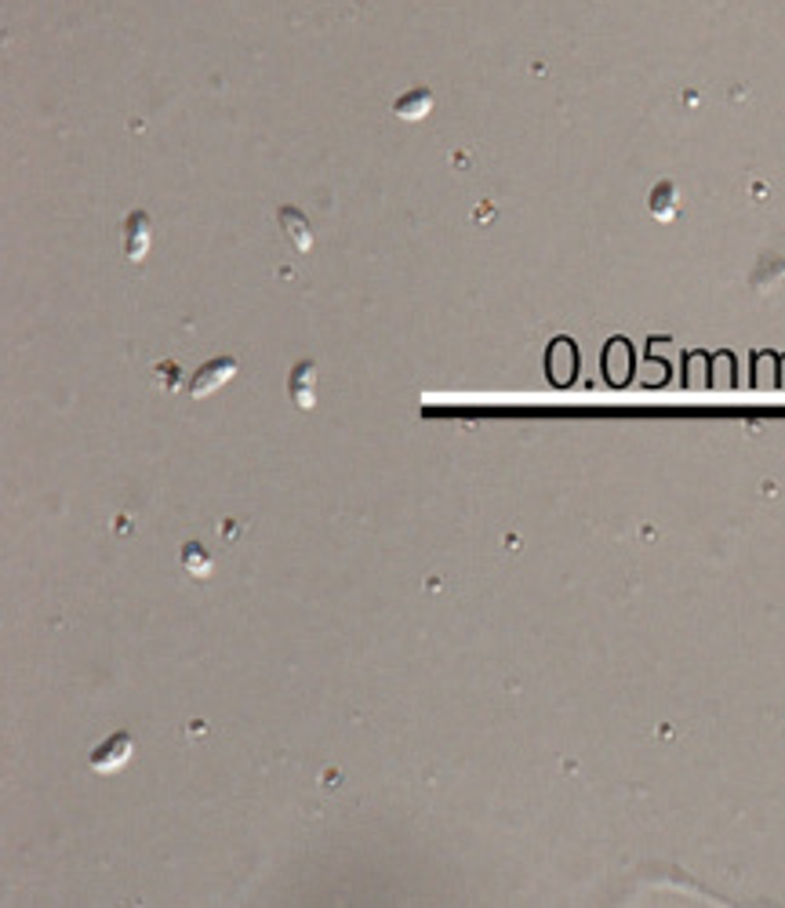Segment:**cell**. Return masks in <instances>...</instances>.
<instances>
[{
    "mask_svg": "<svg viewBox=\"0 0 785 908\" xmlns=\"http://www.w3.org/2000/svg\"><path fill=\"white\" fill-rule=\"evenodd\" d=\"M545 367H549V378H553L556 385H571L575 367H578V352H575V345H571L567 338H556V342L549 345V360H545Z\"/></svg>",
    "mask_w": 785,
    "mask_h": 908,
    "instance_id": "cell-6",
    "label": "cell"
},
{
    "mask_svg": "<svg viewBox=\"0 0 785 908\" xmlns=\"http://www.w3.org/2000/svg\"><path fill=\"white\" fill-rule=\"evenodd\" d=\"M233 374H237V360L219 356V360L204 363V367L193 374V382H189V396H193V400H204V396H211L215 389H222Z\"/></svg>",
    "mask_w": 785,
    "mask_h": 908,
    "instance_id": "cell-2",
    "label": "cell"
},
{
    "mask_svg": "<svg viewBox=\"0 0 785 908\" xmlns=\"http://www.w3.org/2000/svg\"><path fill=\"white\" fill-rule=\"evenodd\" d=\"M429 109H433V91L429 87H407L396 102H392V113L400 117V120H425L429 117Z\"/></svg>",
    "mask_w": 785,
    "mask_h": 908,
    "instance_id": "cell-7",
    "label": "cell"
},
{
    "mask_svg": "<svg viewBox=\"0 0 785 908\" xmlns=\"http://www.w3.org/2000/svg\"><path fill=\"white\" fill-rule=\"evenodd\" d=\"M131 752H135V741H131V734H109L91 756H87V767L95 770V774H113V770H120L127 760H131Z\"/></svg>",
    "mask_w": 785,
    "mask_h": 908,
    "instance_id": "cell-1",
    "label": "cell"
},
{
    "mask_svg": "<svg viewBox=\"0 0 785 908\" xmlns=\"http://www.w3.org/2000/svg\"><path fill=\"white\" fill-rule=\"evenodd\" d=\"M647 204H651V215H655L658 222H669V219L677 215V186H673V182H658V186L651 189Z\"/></svg>",
    "mask_w": 785,
    "mask_h": 908,
    "instance_id": "cell-10",
    "label": "cell"
},
{
    "mask_svg": "<svg viewBox=\"0 0 785 908\" xmlns=\"http://www.w3.org/2000/svg\"><path fill=\"white\" fill-rule=\"evenodd\" d=\"M211 556H208V549L204 546H197V542H186L182 546V571L189 575V578H197V582H204V578H211Z\"/></svg>",
    "mask_w": 785,
    "mask_h": 908,
    "instance_id": "cell-9",
    "label": "cell"
},
{
    "mask_svg": "<svg viewBox=\"0 0 785 908\" xmlns=\"http://www.w3.org/2000/svg\"><path fill=\"white\" fill-rule=\"evenodd\" d=\"M149 240H153V222L146 211H131L124 219V255L127 262H142L146 251H149Z\"/></svg>",
    "mask_w": 785,
    "mask_h": 908,
    "instance_id": "cell-3",
    "label": "cell"
},
{
    "mask_svg": "<svg viewBox=\"0 0 785 908\" xmlns=\"http://www.w3.org/2000/svg\"><path fill=\"white\" fill-rule=\"evenodd\" d=\"M277 222H280L284 240H288L299 255H310V251H313V230H310V222H306V215H302L299 208H280V211H277Z\"/></svg>",
    "mask_w": 785,
    "mask_h": 908,
    "instance_id": "cell-4",
    "label": "cell"
},
{
    "mask_svg": "<svg viewBox=\"0 0 785 908\" xmlns=\"http://www.w3.org/2000/svg\"><path fill=\"white\" fill-rule=\"evenodd\" d=\"M604 371H607V382H615V385H622V382L629 378V345H626L622 338H615V342L607 345V352H604Z\"/></svg>",
    "mask_w": 785,
    "mask_h": 908,
    "instance_id": "cell-8",
    "label": "cell"
},
{
    "mask_svg": "<svg viewBox=\"0 0 785 908\" xmlns=\"http://www.w3.org/2000/svg\"><path fill=\"white\" fill-rule=\"evenodd\" d=\"M288 393H291V403H295L299 411H313V403H317V363H313V360H302V363L291 371Z\"/></svg>",
    "mask_w": 785,
    "mask_h": 908,
    "instance_id": "cell-5",
    "label": "cell"
}]
</instances>
